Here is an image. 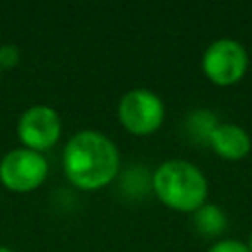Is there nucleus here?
I'll list each match as a JSON object with an SVG mask.
<instances>
[{
	"label": "nucleus",
	"instance_id": "obj_1",
	"mask_svg": "<svg viewBox=\"0 0 252 252\" xmlns=\"http://www.w3.org/2000/svg\"><path fill=\"white\" fill-rule=\"evenodd\" d=\"M120 165L116 146L100 132L83 130L75 134L63 152V169L79 189H100L108 185Z\"/></svg>",
	"mask_w": 252,
	"mask_h": 252
},
{
	"label": "nucleus",
	"instance_id": "obj_2",
	"mask_svg": "<svg viewBox=\"0 0 252 252\" xmlns=\"http://www.w3.org/2000/svg\"><path fill=\"white\" fill-rule=\"evenodd\" d=\"M158 199L179 213H195L207 203L209 183L205 173L187 159H167L152 175Z\"/></svg>",
	"mask_w": 252,
	"mask_h": 252
},
{
	"label": "nucleus",
	"instance_id": "obj_3",
	"mask_svg": "<svg viewBox=\"0 0 252 252\" xmlns=\"http://www.w3.org/2000/svg\"><path fill=\"white\" fill-rule=\"evenodd\" d=\"M203 73L219 87L238 83L248 71V51L232 37H219L207 45L201 59Z\"/></svg>",
	"mask_w": 252,
	"mask_h": 252
},
{
	"label": "nucleus",
	"instance_id": "obj_4",
	"mask_svg": "<svg viewBox=\"0 0 252 252\" xmlns=\"http://www.w3.org/2000/svg\"><path fill=\"white\" fill-rule=\"evenodd\" d=\"M165 116V108L161 98L148 89H132L128 91L118 104V118L122 126L138 136L156 132Z\"/></svg>",
	"mask_w": 252,
	"mask_h": 252
},
{
	"label": "nucleus",
	"instance_id": "obj_5",
	"mask_svg": "<svg viewBox=\"0 0 252 252\" xmlns=\"http://www.w3.org/2000/svg\"><path fill=\"white\" fill-rule=\"evenodd\" d=\"M47 161L39 152L18 148L8 152L0 161V181L16 193H28L43 183Z\"/></svg>",
	"mask_w": 252,
	"mask_h": 252
},
{
	"label": "nucleus",
	"instance_id": "obj_6",
	"mask_svg": "<svg viewBox=\"0 0 252 252\" xmlns=\"http://www.w3.org/2000/svg\"><path fill=\"white\" fill-rule=\"evenodd\" d=\"M18 136L28 150H47L55 146L61 136V118L51 106H32L20 116Z\"/></svg>",
	"mask_w": 252,
	"mask_h": 252
},
{
	"label": "nucleus",
	"instance_id": "obj_7",
	"mask_svg": "<svg viewBox=\"0 0 252 252\" xmlns=\"http://www.w3.org/2000/svg\"><path fill=\"white\" fill-rule=\"evenodd\" d=\"M209 146L224 159H230V161H236V159H242L248 156L250 148H252V138L250 134L234 124V122H219L209 138H207Z\"/></svg>",
	"mask_w": 252,
	"mask_h": 252
},
{
	"label": "nucleus",
	"instance_id": "obj_8",
	"mask_svg": "<svg viewBox=\"0 0 252 252\" xmlns=\"http://www.w3.org/2000/svg\"><path fill=\"white\" fill-rule=\"evenodd\" d=\"M226 215L219 205L205 203L193 213V226L203 234V236H220L226 230Z\"/></svg>",
	"mask_w": 252,
	"mask_h": 252
},
{
	"label": "nucleus",
	"instance_id": "obj_9",
	"mask_svg": "<svg viewBox=\"0 0 252 252\" xmlns=\"http://www.w3.org/2000/svg\"><path fill=\"white\" fill-rule=\"evenodd\" d=\"M207 252H248V246L236 238H220Z\"/></svg>",
	"mask_w": 252,
	"mask_h": 252
},
{
	"label": "nucleus",
	"instance_id": "obj_10",
	"mask_svg": "<svg viewBox=\"0 0 252 252\" xmlns=\"http://www.w3.org/2000/svg\"><path fill=\"white\" fill-rule=\"evenodd\" d=\"M20 53L14 45H2L0 47V69H10L18 63Z\"/></svg>",
	"mask_w": 252,
	"mask_h": 252
},
{
	"label": "nucleus",
	"instance_id": "obj_11",
	"mask_svg": "<svg viewBox=\"0 0 252 252\" xmlns=\"http://www.w3.org/2000/svg\"><path fill=\"white\" fill-rule=\"evenodd\" d=\"M246 246H248V252H252V234L248 236V242H246Z\"/></svg>",
	"mask_w": 252,
	"mask_h": 252
},
{
	"label": "nucleus",
	"instance_id": "obj_12",
	"mask_svg": "<svg viewBox=\"0 0 252 252\" xmlns=\"http://www.w3.org/2000/svg\"><path fill=\"white\" fill-rule=\"evenodd\" d=\"M0 252H14L12 248H8V246H0Z\"/></svg>",
	"mask_w": 252,
	"mask_h": 252
},
{
	"label": "nucleus",
	"instance_id": "obj_13",
	"mask_svg": "<svg viewBox=\"0 0 252 252\" xmlns=\"http://www.w3.org/2000/svg\"><path fill=\"white\" fill-rule=\"evenodd\" d=\"M0 71H2V69H0Z\"/></svg>",
	"mask_w": 252,
	"mask_h": 252
}]
</instances>
